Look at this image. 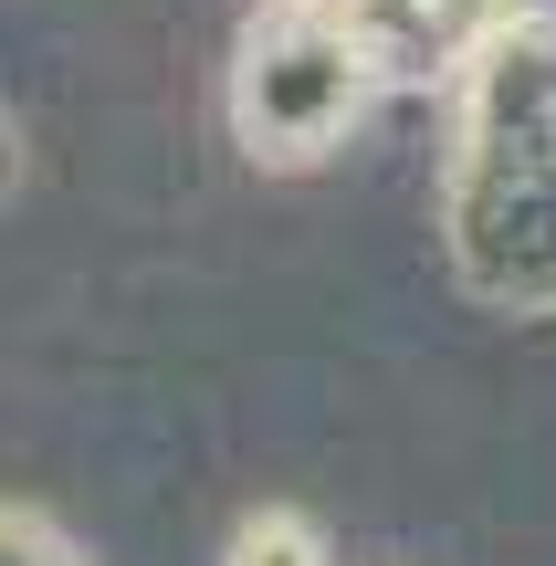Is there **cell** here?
Returning <instances> with one entry per match:
<instances>
[{"mask_svg":"<svg viewBox=\"0 0 556 566\" xmlns=\"http://www.w3.org/2000/svg\"><path fill=\"white\" fill-rule=\"evenodd\" d=\"M357 84H368V42H357V21L294 0V11L252 21L242 74H231V116H242L252 158H315V147L357 116Z\"/></svg>","mask_w":556,"mask_h":566,"instance_id":"6da1fadb","label":"cell"},{"mask_svg":"<svg viewBox=\"0 0 556 566\" xmlns=\"http://www.w3.org/2000/svg\"><path fill=\"white\" fill-rule=\"evenodd\" d=\"M231 566H326L305 514H252L242 535H231Z\"/></svg>","mask_w":556,"mask_h":566,"instance_id":"7a4b0ae2","label":"cell"},{"mask_svg":"<svg viewBox=\"0 0 556 566\" xmlns=\"http://www.w3.org/2000/svg\"><path fill=\"white\" fill-rule=\"evenodd\" d=\"M0 566H84V556L63 546V535L42 525L32 504H0Z\"/></svg>","mask_w":556,"mask_h":566,"instance_id":"3957f363","label":"cell"}]
</instances>
